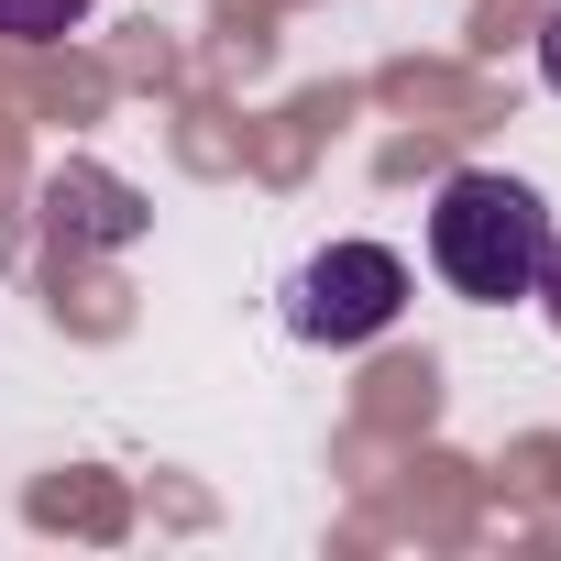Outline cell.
<instances>
[{
    "label": "cell",
    "mask_w": 561,
    "mask_h": 561,
    "mask_svg": "<svg viewBox=\"0 0 561 561\" xmlns=\"http://www.w3.org/2000/svg\"><path fill=\"white\" fill-rule=\"evenodd\" d=\"M539 253H550V209H539L528 176H506V165L440 176V198H430V264H440L451 298H473V309L528 298L539 287Z\"/></svg>",
    "instance_id": "cell-1"
},
{
    "label": "cell",
    "mask_w": 561,
    "mask_h": 561,
    "mask_svg": "<svg viewBox=\"0 0 561 561\" xmlns=\"http://www.w3.org/2000/svg\"><path fill=\"white\" fill-rule=\"evenodd\" d=\"M397 309H408V264L386 242H320L287 275V331L320 342V353H353V342L397 331Z\"/></svg>",
    "instance_id": "cell-2"
},
{
    "label": "cell",
    "mask_w": 561,
    "mask_h": 561,
    "mask_svg": "<svg viewBox=\"0 0 561 561\" xmlns=\"http://www.w3.org/2000/svg\"><path fill=\"white\" fill-rule=\"evenodd\" d=\"M100 0H0V45H67Z\"/></svg>",
    "instance_id": "cell-3"
},
{
    "label": "cell",
    "mask_w": 561,
    "mask_h": 561,
    "mask_svg": "<svg viewBox=\"0 0 561 561\" xmlns=\"http://www.w3.org/2000/svg\"><path fill=\"white\" fill-rule=\"evenodd\" d=\"M56 209H78V231H100V242H133L144 220H133V198L122 187H100V176H56Z\"/></svg>",
    "instance_id": "cell-4"
},
{
    "label": "cell",
    "mask_w": 561,
    "mask_h": 561,
    "mask_svg": "<svg viewBox=\"0 0 561 561\" xmlns=\"http://www.w3.org/2000/svg\"><path fill=\"white\" fill-rule=\"evenodd\" d=\"M539 309H550V331H561V231H550V253H539V287H528Z\"/></svg>",
    "instance_id": "cell-5"
},
{
    "label": "cell",
    "mask_w": 561,
    "mask_h": 561,
    "mask_svg": "<svg viewBox=\"0 0 561 561\" xmlns=\"http://www.w3.org/2000/svg\"><path fill=\"white\" fill-rule=\"evenodd\" d=\"M539 78H550V89H561V12H550V23H539Z\"/></svg>",
    "instance_id": "cell-6"
}]
</instances>
